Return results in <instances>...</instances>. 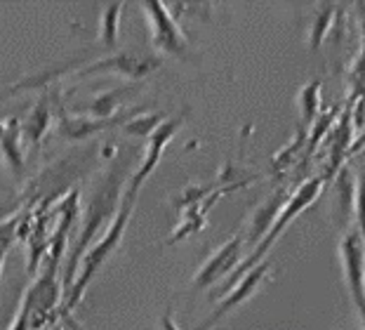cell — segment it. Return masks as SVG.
I'll return each instance as SVG.
<instances>
[{
  "instance_id": "9c48e42d",
  "label": "cell",
  "mask_w": 365,
  "mask_h": 330,
  "mask_svg": "<svg viewBox=\"0 0 365 330\" xmlns=\"http://www.w3.org/2000/svg\"><path fill=\"white\" fill-rule=\"evenodd\" d=\"M142 106L137 109H130V111H118L111 118H92V116H78V118H71L66 114H59V125H57V132L64 139H85V137H92L97 132H104V130H111V128H123L128 121H132Z\"/></svg>"
},
{
  "instance_id": "7402d4cb",
  "label": "cell",
  "mask_w": 365,
  "mask_h": 330,
  "mask_svg": "<svg viewBox=\"0 0 365 330\" xmlns=\"http://www.w3.org/2000/svg\"><path fill=\"white\" fill-rule=\"evenodd\" d=\"M21 206H24V201H7V203H3V206H0V229H3V224H7V217L10 215H14V212H17Z\"/></svg>"
},
{
  "instance_id": "7a4b0ae2",
  "label": "cell",
  "mask_w": 365,
  "mask_h": 330,
  "mask_svg": "<svg viewBox=\"0 0 365 330\" xmlns=\"http://www.w3.org/2000/svg\"><path fill=\"white\" fill-rule=\"evenodd\" d=\"M137 196H139L137 191L128 189L125 196L120 199L118 210H115V215H113V222H108L106 231L102 234V239H99L95 246H92V250H88V253L83 255V259H81V274H78V279L73 281V286L68 288L64 306H61V316L71 314L76 306L81 304L85 293H88L92 279L97 276V271L102 269L106 259L113 255V250L120 246L123 236H125V229H128V224H130L132 210H135Z\"/></svg>"
},
{
  "instance_id": "9a60e30c",
  "label": "cell",
  "mask_w": 365,
  "mask_h": 330,
  "mask_svg": "<svg viewBox=\"0 0 365 330\" xmlns=\"http://www.w3.org/2000/svg\"><path fill=\"white\" fill-rule=\"evenodd\" d=\"M50 121H52V99H50V94L45 92L41 94V99L36 101V106L31 109V114L24 118V123H21V135H24L31 144L38 146L43 135L50 128Z\"/></svg>"
},
{
  "instance_id": "2e32d148",
  "label": "cell",
  "mask_w": 365,
  "mask_h": 330,
  "mask_svg": "<svg viewBox=\"0 0 365 330\" xmlns=\"http://www.w3.org/2000/svg\"><path fill=\"white\" fill-rule=\"evenodd\" d=\"M120 3L115 5H106L102 12V19H99V38H102L104 47H113L118 45V24H120V12H123Z\"/></svg>"
},
{
  "instance_id": "3957f363",
  "label": "cell",
  "mask_w": 365,
  "mask_h": 330,
  "mask_svg": "<svg viewBox=\"0 0 365 330\" xmlns=\"http://www.w3.org/2000/svg\"><path fill=\"white\" fill-rule=\"evenodd\" d=\"M325 179H328L325 175H318V177L307 179V182L302 184L299 189H294L290 199L285 201V206H283V210H281V215H278V217H276V222L271 224V229L262 236L259 243L252 248V253H250V255H247L245 259H240L236 269L229 274V279H227V283H224V288L229 290L240 276H243L245 271H250L255 264H259L262 259L267 257V253L271 250V246L276 243V239L287 229V224H290L292 219L297 217L302 210L309 208V206H312V203L316 201V196L321 194V189H323V184H325ZM224 288H222V290H224Z\"/></svg>"
},
{
  "instance_id": "5bb4252c",
  "label": "cell",
  "mask_w": 365,
  "mask_h": 330,
  "mask_svg": "<svg viewBox=\"0 0 365 330\" xmlns=\"http://www.w3.org/2000/svg\"><path fill=\"white\" fill-rule=\"evenodd\" d=\"M0 151L3 159L12 168V172H24V151H21V123L17 118H10L7 123H0Z\"/></svg>"
},
{
  "instance_id": "ffe728a7",
  "label": "cell",
  "mask_w": 365,
  "mask_h": 330,
  "mask_svg": "<svg viewBox=\"0 0 365 330\" xmlns=\"http://www.w3.org/2000/svg\"><path fill=\"white\" fill-rule=\"evenodd\" d=\"M31 306H34V302H31V290H26V295L21 297L19 314H17V319L12 321L10 330H31Z\"/></svg>"
},
{
  "instance_id": "7c38bea8",
  "label": "cell",
  "mask_w": 365,
  "mask_h": 330,
  "mask_svg": "<svg viewBox=\"0 0 365 330\" xmlns=\"http://www.w3.org/2000/svg\"><path fill=\"white\" fill-rule=\"evenodd\" d=\"M285 191H276V194H271L267 201L262 203V206L255 210V215L250 219V236H247V246L255 248L259 243V239L264 234H267L271 229V224L276 222V217L281 215V210L285 206Z\"/></svg>"
},
{
  "instance_id": "52a82bcc",
  "label": "cell",
  "mask_w": 365,
  "mask_h": 330,
  "mask_svg": "<svg viewBox=\"0 0 365 330\" xmlns=\"http://www.w3.org/2000/svg\"><path fill=\"white\" fill-rule=\"evenodd\" d=\"M186 121V111H182L180 116H173V118H165L156 130L149 135V141H146V154H144V161L139 163V168L137 172L132 175L130 179V186L132 191H137L139 194V189H142V184L149 179V175L153 172V168L160 163L163 159V154H165V146L170 144V141L175 139V135L180 132V128L184 125Z\"/></svg>"
},
{
  "instance_id": "8992f818",
  "label": "cell",
  "mask_w": 365,
  "mask_h": 330,
  "mask_svg": "<svg viewBox=\"0 0 365 330\" xmlns=\"http://www.w3.org/2000/svg\"><path fill=\"white\" fill-rule=\"evenodd\" d=\"M243 248H245V241H243V236H238V234L234 239H229L227 243H222V246L200 264V269L196 271V276L191 281V288L196 290V293H200V290L215 286V283L222 281L224 276H229L238 266L240 259H243Z\"/></svg>"
},
{
  "instance_id": "4fadbf2b",
  "label": "cell",
  "mask_w": 365,
  "mask_h": 330,
  "mask_svg": "<svg viewBox=\"0 0 365 330\" xmlns=\"http://www.w3.org/2000/svg\"><path fill=\"white\" fill-rule=\"evenodd\" d=\"M335 212H337V222L339 226L344 229L349 226L354 217V201H356V179H354V172L346 168H339L337 170V177H335Z\"/></svg>"
},
{
  "instance_id": "e0dca14e",
  "label": "cell",
  "mask_w": 365,
  "mask_h": 330,
  "mask_svg": "<svg viewBox=\"0 0 365 330\" xmlns=\"http://www.w3.org/2000/svg\"><path fill=\"white\" fill-rule=\"evenodd\" d=\"M337 14H339V10L335 5L318 7L316 17L312 21V31H309V47H312V50H316V47L323 43V38H325V34H328V29L332 26V21H335Z\"/></svg>"
},
{
  "instance_id": "277c9868",
  "label": "cell",
  "mask_w": 365,
  "mask_h": 330,
  "mask_svg": "<svg viewBox=\"0 0 365 330\" xmlns=\"http://www.w3.org/2000/svg\"><path fill=\"white\" fill-rule=\"evenodd\" d=\"M139 10H142L144 17H146L149 41L158 52L170 54V57H177V59L193 57V52L189 47V38H186V34L180 26V21H177V17L168 5L156 3V0H149V3L139 5Z\"/></svg>"
},
{
  "instance_id": "ac0fdd59",
  "label": "cell",
  "mask_w": 365,
  "mask_h": 330,
  "mask_svg": "<svg viewBox=\"0 0 365 330\" xmlns=\"http://www.w3.org/2000/svg\"><path fill=\"white\" fill-rule=\"evenodd\" d=\"M297 101H299L302 114H304V123L312 125L316 114H318V109H321V81L307 83L304 88L299 90V99Z\"/></svg>"
},
{
  "instance_id": "d6986e66",
  "label": "cell",
  "mask_w": 365,
  "mask_h": 330,
  "mask_svg": "<svg viewBox=\"0 0 365 330\" xmlns=\"http://www.w3.org/2000/svg\"><path fill=\"white\" fill-rule=\"evenodd\" d=\"M163 121H165V116H163L160 111L158 114H137L135 118H132V121H128L125 125H123V130H125L128 135H144V137H149Z\"/></svg>"
},
{
  "instance_id": "603a6c76",
  "label": "cell",
  "mask_w": 365,
  "mask_h": 330,
  "mask_svg": "<svg viewBox=\"0 0 365 330\" xmlns=\"http://www.w3.org/2000/svg\"><path fill=\"white\" fill-rule=\"evenodd\" d=\"M158 330H182L180 326L175 324V319H173V314H163V319H160V326H158Z\"/></svg>"
},
{
  "instance_id": "44dd1931",
  "label": "cell",
  "mask_w": 365,
  "mask_h": 330,
  "mask_svg": "<svg viewBox=\"0 0 365 330\" xmlns=\"http://www.w3.org/2000/svg\"><path fill=\"white\" fill-rule=\"evenodd\" d=\"M14 226H17V219H12V222L3 224V229H0V274H3L7 250H10V246H12V239H14Z\"/></svg>"
},
{
  "instance_id": "5b68a950",
  "label": "cell",
  "mask_w": 365,
  "mask_h": 330,
  "mask_svg": "<svg viewBox=\"0 0 365 330\" xmlns=\"http://www.w3.org/2000/svg\"><path fill=\"white\" fill-rule=\"evenodd\" d=\"M269 271H271V262H269V259H262V262L255 264L250 271H245L243 276H240L234 283V286L229 288L227 297H224V300L217 304V309L210 314L203 324L196 326L193 330H212L224 316H227V314H231V311L236 309V306H240L245 300H250V297L257 293V288L264 283V279L269 276Z\"/></svg>"
},
{
  "instance_id": "30bf717a",
  "label": "cell",
  "mask_w": 365,
  "mask_h": 330,
  "mask_svg": "<svg viewBox=\"0 0 365 330\" xmlns=\"http://www.w3.org/2000/svg\"><path fill=\"white\" fill-rule=\"evenodd\" d=\"M160 66V57L151 54V57H132V54H111V57H102L99 61H92V64L83 66L81 71H76V76L85 78L92 74H102V71H111V74H120L128 78H139L153 74Z\"/></svg>"
},
{
  "instance_id": "6da1fadb",
  "label": "cell",
  "mask_w": 365,
  "mask_h": 330,
  "mask_svg": "<svg viewBox=\"0 0 365 330\" xmlns=\"http://www.w3.org/2000/svg\"><path fill=\"white\" fill-rule=\"evenodd\" d=\"M120 186H123V170L113 168L104 177V182L97 186V191L92 194L90 206H88V210H85V217H83V224H81V234H78V239H76V246H73L71 255H68V262H66L64 283H61L66 293H68V288L73 286V276H76V271H78L83 255L88 253V248L97 241V236L102 234L104 226H108L111 217L115 215V210H118Z\"/></svg>"
},
{
  "instance_id": "8fae6325",
  "label": "cell",
  "mask_w": 365,
  "mask_h": 330,
  "mask_svg": "<svg viewBox=\"0 0 365 330\" xmlns=\"http://www.w3.org/2000/svg\"><path fill=\"white\" fill-rule=\"evenodd\" d=\"M142 85L135 83V85H123V88H113V90H106V92H99L95 99L88 101V104L78 106L76 111L83 114V116H92V118H111L118 114L120 104L125 101L128 97H132Z\"/></svg>"
},
{
  "instance_id": "ba28073f",
  "label": "cell",
  "mask_w": 365,
  "mask_h": 330,
  "mask_svg": "<svg viewBox=\"0 0 365 330\" xmlns=\"http://www.w3.org/2000/svg\"><path fill=\"white\" fill-rule=\"evenodd\" d=\"M339 257L344 266V279L351 293V300L356 304L359 314H363L365 302V266H363V236L359 229H351L344 234L339 243Z\"/></svg>"
}]
</instances>
